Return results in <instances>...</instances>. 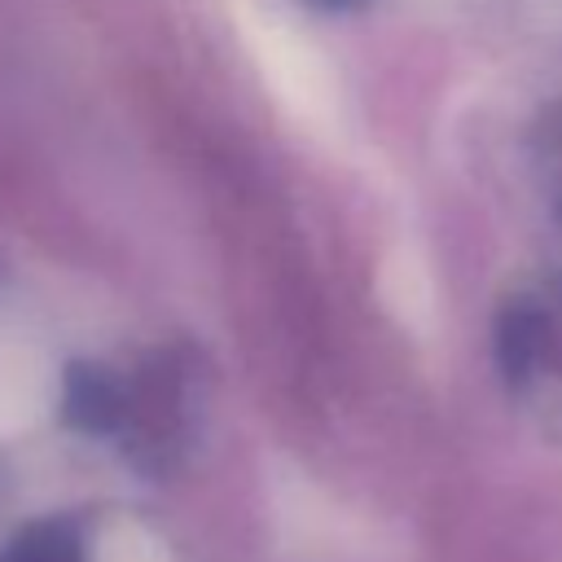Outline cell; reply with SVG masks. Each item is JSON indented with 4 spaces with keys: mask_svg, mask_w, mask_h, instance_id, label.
<instances>
[{
    "mask_svg": "<svg viewBox=\"0 0 562 562\" xmlns=\"http://www.w3.org/2000/svg\"><path fill=\"white\" fill-rule=\"evenodd\" d=\"M263 61H268V70L277 75V83H281V92L294 101V105H303V110H325V101H329V88H325V70H321V61L303 48V44H294L285 31H263Z\"/></svg>",
    "mask_w": 562,
    "mask_h": 562,
    "instance_id": "1",
    "label": "cell"
},
{
    "mask_svg": "<svg viewBox=\"0 0 562 562\" xmlns=\"http://www.w3.org/2000/svg\"><path fill=\"white\" fill-rule=\"evenodd\" d=\"M386 285L400 294V307L404 312H426V281H422V272H417L413 259H395L386 268Z\"/></svg>",
    "mask_w": 562,
    "mask_h": 562,
    "instance_id": "2",
    "label": "cell"
},
{
    "mask_svg": "<svg viewBox=\"0 0 562 562\" xmlns=\"http://www.w3.org/2000/svg\"><path fill=\"white\" fill-rule=\"evenodd\" d=\"M9 562H70V544L66 540H53V536H35Z\"/></svg>",
    "mask_w": 562,
    "mask_h": 562,
    "instance_id": "3",
    "label": "cell"
}]
</instances>
